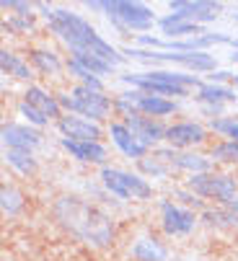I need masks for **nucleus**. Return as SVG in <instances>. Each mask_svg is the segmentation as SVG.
<instances>
[{
    "instance_id": "f257e3e1",
    "label": "nucleus",
    "mask_w": 238,
    "mask_h": 261,
    "mask_svg": "<svg viewBox=\"0 0 238 261\" xmlns=\"http://www.w3.org/2000/svg\"><path fill=\"white\" fill-rule=\"evenodd\" d=\"M39 8H42L50 29L67 44L73 57H78V55L99 57V60H104V62H109L114 67L125 62V57L119 55L109 42H104L86 18H81L78 13H70V11H62V8H50V6H39Z\"/></svg>"
},
{
    "instance_id": "f03ea898",
    "label": "nucleus",
    "mask_w": 238,
    "mask_h": 261,
    "mask_svg": "<svg viewBox=\"0 0 238 261\" xmlns=\"http://www.w3.org/2000/svg\"><path fill=\"white\" fill-rule=\"evenodd\" d=\"M55 217L65 230H70L78 241L88 246L104 248L114 238V222L99 207L86 204L78 197H60L55 202Z\"/></svg>"
},
{
    "instance_id": "7ed1b4c3",
    "label": "nucleus",
    "mask_w": 238,
    "mask_h": 261,
    "mask_svg": "<svg viewBox=\"0 0 238 261\" xmlns=\"http://www.w3.org/2000/svg\"><path fill=\"white\" fill-rule=\"evenodd\" d=\"M93 11H104L109 18H114L122 29L130 31H148L155 23V16L148 6L135 3V0H111V3H88Z\"/></svg>"
},
{
    "instance_id": "20e7f679",
    "label": "nucleus",
    "mask_w": 238,
    "mask_h": 261,
    "mask_svg": "<svg viewBox=\"0 0 238 261\" xmlns=\"http://www.w3.org/2000/svg\"><path fill=\"white\" fill-rule=\"evenodd\" d=\"M62 109H70L73 114H81L83 119H104L111 111V101L104 96V91H93L88 86H75L73 93H62L60 98Z\"/></svg>"
},
{
    "instance_id": "39448f33",
    "label": "nucleus",
    "mask_w": 238,
    "mask_h": 261,
    "mask_svg": "<svg viewBox=\"0 0 238 261\" xmlns=\"http://www.w3.org/2000/svg\"><path fill=\"white\" fill-rule=\"evenodd\" d=\"M125 55L137 57V60H161V62H179L189 70L197 72H207V70H218L212 55L207 52H158V49H137V47H127Z\"/></svg>"
},
{
    "instance_id": "423d86ee",
    "label": "nucleus",
    "mask_w": 238,
    "mask_h": 261,
    "mask_svg": "<svg viewBox=\"0 0 238 261\" xmlns=\"http://www.w3.org/2000/svg\"><path fill=\"white\" fill-rule=\"evenodd\" d=\"M101 181L104 186L116 194L119 199H148L153 194L150 184L135 173H127V171H116V168H104L101 171Z\"/></svg>"
},
{
    "instance_id": "0eeeda50",
    "label": "nucleus",
    "mask_w": 238,
    "mask_h": 261,
    "mask_svg": "<svg viewBox=\"0 0 238 261\" xmlns=\"http://www.w3.org/2000/svg\"><path fill=\"white\" fill-rule=\"evenodd\" d=\"M189 189L200 197L230 204L235 199V178H230L225 173H194L189 178Z\"/></svg>"
},
{
    "instance_id": "6e6552de",
    "label": "nucleus",
    "mask_w": 238,
    "mask_h": 261,
    "mask_svg": "<svg viewBox=\"0 0 238 261\" xmlns=\"http://www.w3.org/2000/svg\"><path fill=\"white\" fill-rule=\"evenodd\" d=\"M142 47H150V49H158V52H205L210 44H230L233 39L225 34H205V36H197V39H155V36H148L142 34L137 39Z\"/></svg>"
},
{
    "instance_id": "1a4fd4ad",
    "label": "nucleus",
    "mask_w": 238,
    "mask_h": 261,
    "mask_svg": "<svg viewBox=\"0 0 238 261\" xmlns=\"http://www.w3.org/2000/svg\"><path fill=\"white\" fill-rule=\"evenodd\" d=\"M169 8L171 13L202 26V21L218 18V13L223 11V3H215V0H174Z\"/></svg>"
},
{
    "instance_id": "9d476101",
    "label": "nucleus",
    "mask_w": 238,
    "mask_h": 261,
    "mask_svg": "<svg viewBox=\"0 0 238 261\" xmlns=\"http://www.w3.org/2000/svg\"><path fill=\"white\" fill-rule=\"evenodd\" d=\"M161 225L169 236H186L194 230L197 217H194V212L181 210L174 202H161Z\"/></svg>"
},
{
    "instance_id": "9b49d317",
    "label": "nucleus",
    "mask_w": 238,
    "mask_h": 261,
    "mask_svg": "<svg viewBox=\"0 0 238 261\" xmlns=\"http://www.w3.org/2000/svg\"><path fill=\"white\" fill-rule=\"evenodd\" d=\"M57 127L65 135V140H75V142H99V137H101L99 124H93L91 119H83V117H73V114L60 117Z\"/></svg>"
},
{
    "instance_id": "f8f14e48",
    "label": "nucleus",
    "mask_w": 238,
    "mask_h": 261,
    "mask_svg": "<svg viewBox=\"0 0 238 261\" xmlns=\"http://www.w3.org/2000/svg\"><path fill=\"white\" fill-rule=\"evenodd\" d=\"M3 145H6V150L31 153L34 147L42 145V135L29 127H21V124H3Z\"/></svg>"
},
{
    "instance_id": "ddd939ff",
    "label": "nucleus",
    "mask_w": 238,
    "mask_h": 261,
    "mask_svg": "<svg viewBox=\"0 0 238 261\" xmlns=\"http://www.w3.org/2000/svg\"><path fill=\"white\" fill-rule=\"evenodd\" d=\"M125 127H127V129L132 132V137H135L140 145H145V147L166 137V129H163L161 124L153 122V119H148V117H140V114L125 117Z\"/></svg>"
},
{
    "instance_id": "4468645a",
    "label": "nucleus",
    "mask_w": 238,
    "mask_h": 261,
    "mask_svg": "<svg viewBox=\"0 0 238 261\" xmlns=\"http://www.w3.org/2000/svg\"><path fill=\"white\" fill-rule=\"evenodd\" d=\"M132 106L142 114H150V117H166V114H174L176 111V103L163 98V96H150V93H142V91H132V93H125Z\"/></svg>"
},
{
    "instance_id": "2eb2a0df",
    "label": "nucleus",
    "mask_w": 238,
    "mask_h": 261,
    "mask_svg": "<svg viewBox=\"0 0 238 261\" xmlns=\"http://www.w3.org/2000/svg\"><path fill=\"white\" fill-rule=\"evenodd\" d=\"M155 158H161V161L169 163V166H176V168L192 171V176H194V173H210V161H207L205 155L176 153V150H158Z\"/></svg>"
},
{
    "instance_id": "dca6fc26",
    "label": "nucleus",
    "mask_w": 238,
    "mask_h": 261,
    "mask_svg": "<svg viewBox=\"0 0 238 261\" xmlns=\"http://www.w3.org/2000/svg\"><path fill=\"white\" fill-rule=\"evenodd\" d=\"M207 132L205 127L194 124V122H181V124H174L166 129V140L174 145V147H189V145H200L205 142Z\"/></svg>"
},
{
    "instance_id": "f3484780",
    "label": "nucleus",
    "mask_w": 238,
    "mask_h": 261,
    "mask_svg": "<svg viewBox=\"0 0 238 261\" xmlns=\"http://www.w3.org/2000/svg\"><path fill=\"white\" fill-rule=\"evenodd\" d=\"M145 83H161V86H179V88H200V81L186 72H174V70H150V72H135Z\"/></svg>"
},
{
    "instance_id": "a211bd4d",
    "label": "nucleus",
    "mask_w": 238,
    "mask_h": 261,
    "mask_svg": "<svg viewBox=\"0 0 238 261\" xmlns=\"http://www.w3.org/2000/svg\"><path fill=\"white\" fill-rule=\"evenodd\" d=\"M158 26H161V31H163L166 36H174V42H179V36H189V39L205 36V29H202L200 23H192V21L176 16V13L161 18V21H158Z\"/></svg>"
},
{
    "instance_id": "6ab92c4d",
    "label": "nucleus",
    "mask_w": 238,
    "mask_h": 261,
    "mask_svg": "<svg viewBox=\"0 0 238 261\" xmlns=\"http://www.w3.org/2000/svg\"><path fill=\"white\" fill-rule=\"evenodd\" d=\"M62 147L78 161L86 163H104L106 161V150L101 142H75V140H65L62 137Z\"/></svg>"
},
{
    "instance_id": "aec40b11",
    "label": "nucleus",
    "mask_w": 238,
    "mask_h": 261,
    "mask_svg": "<svg viewBox=\"0 0 238 261\" xmlns=\"http://www.w3.org/2000/svg\"><path fill=\"white\" fill-rule=\"evenodd\" d=\"M109 135H111L114 145H116L119 150H122V153L127 155V158H137V161H140V158H145V150H148V147H145V145H140L125 124H111Z\"/></svg>"
},
{
    "instance_id": "412c9836",
    "label": "nucleus",
    "mask_w": 238,
    "mask_h": 261,
    "mask_svg": "<svg viewBox=\"0 0 238 261\" xmlns=\"http://www.w3.org/2000/svg\"><path fill=\"white\" fill-rule=\"evenodd\" d=\"M26 103H31L36 111H42L47 119L60 117V109H62L60 101H57L55 96H50L44 88H36V86H31V88L26 91Z\"/></svg>"
},
{
    "instance_id": "4be33fe9",
    "label": "nucleus",
    "mask_w": 238,
    "mask_h": 261,
    "mask_svg": "<svg viewBox=\"0 0 238 261\" xmlns=\"http://www.w3.org/2000/svg\"><path fill=\"white\" fill-rule=\"evenodd\" d=\"M132 256L137 261H166V248L150 236H142L132 243Z\"/></svg>"
},
{
    "instance_id": "5701e85b",
    "label": "nucleus",
    "mask_w": 238,
    "mask_h": 261,
    "mask_svg": "<svg viewBox=\"0 0 238 261\" xmlns=\"http://www.w3.org/2000/svg\"><path fill=\"white\" fill-rule=\"evenodd\" d=\"M0 65H3V70L8 72V75H16V78H21V81H29V78H31V67H29L18 55H13V52H8V49L0 52Z\"/></svg>"
},
{
    "instance_id": "b1692460",
    "label": "nucleus",
    "mask_w": 238,
    "mask_h": 261,
    "mask_svg": "<svg viewBox=\"0 0 238 261\" xmlns=\"http://www.w3.org/2000/svg\"><path fill=\"white\" fill-rule=\"evenodd\" d=\"M200 98L207 101L210 106H223L225 101H233V98H235V91H230V88H225V86L207 83V86H200Z\"/></svg>"
},
{
    "instance_id": "393cba45",
    "label": "nucleus",
    "mask_w": 238,
    "mask_h": 261,
    "mask_svg": "<svg viewBox=\"0 0 238 261\" xmlns=\"http://www.w3.org/2000/svg\"><path fill=\"white\" fill-rule=\"evenodd\" d=\"M31 62L44 72V75H57L62 70V62L55 52H47V49H34L31 52Z\"/></svg>"
},
{
    "instance_id": "a878e982",
    "label": "nucleus",
    "mask_w": 238,
    "mask_h": 261,
    "mask_svg": "<svg viewBox=\"0 0 238 261\" xmlns=\"http://www.w3.org/2000/svg\"><path fill=\"white\" fill-rule=\"evenodd\" d=\"M202 220L215 228H238V212L233 210H207Z\"/></svg>"
},
{
    "instance_id": "bb28decb",
    "label": "nucleus",
    "mask_w": 238,
    "mask_h": 261,
    "mask_svg": "<svg viewBox=\"0 0 238 261\" xmlns=\"http://www.w3.org/2000/svg\"><path fill=\"white\" fill-rule=\"evenodd\" d=\"M0 204H3V212L8 217H13L23 210V197H21L18 189H13V186H3V189H0Z\"/></svg>"
},
{
    "instance_id": "cd10ccee",
    "label": "nucleus",
    "mask_w": 238,
    "mask_h": 261,
    "mask_svg": "<svg viewBox=\"0 0 238 261\" xmlns=\"http://www.w3.org/2000/svg\"><path fill=\"white\" fill-rule=\"evenodd\" d=\"M6 163L13 166L18 173H34L36 171V161L26 150H6Z\"/></svg>"
},
{
    "instance_id": "c85d7f7f",
    "label": "nucleus",
    "mask_w": 238,
    "mask_h": 261,
    "mask_svg": "<svg viewBox=\"0 0 238 261\" xmlns=\"http://www.w3.org/2000/svg\"><path fill=\"white\" fill-rule=\"evenodd\" d=\"M78 65H83L86 70H91L93 75L99 78V75H109V72L114 70V65H109V62H104V60H99V57H86V55H78V57H73Z\"/></svg>"
},
{
    "instance_id": "c756f323",
    "label": "nucleus",
    "mask_w": 238,
    "mask_h": 261,
    "mask_svg": "<svg viewBox=\"0 0 238 261\" xmlns=\"http://www.w3.org/2000/svg\"><path fill=\"white\" fill-rule=\"evenodd\" d=\"M212 158L215 161H223V163H238V142L228 140V142H220L212 147Z\"/></svg>"
},
{
    "instance_id": "7c9ffc66",
    "label": "nucleus",
    "mask_w": 238,
    "mask_h": 261,
    "mask_svg": "<svg viewBox=\"0 0 238 261\" xmlns=\"http://www.w3.org/2000/svg\"><path fill=\"white\" fill-rule=\"evenodd\" d=\"M67 70L73 72L75 78H81V81H83V86H88V88H93V91H101V81L93 75L91 70H86L83 65H78L75 60H70V62H67Z\"/></svg>"
},
{
    "instance_id": "2f4dec72",
    "label": "nucleus",
    "mask_w": 238,
    "mask_h": 261,
    "mask_svg": "<svg viewBox=\"0 0 238 261\" xmlns=\"http://www.w3.org/2000/svg\"><path fill=\"white\" fill-rule=\"evenodd\" d=\"M215 132H220V135H225V137H233V142H238V122L235 119H212V124H210Z\"/></svg>"
},
{
    "instance_id": "473e14b6",
    "label": "nucleus",
    "mask_w": 238,
    "mask_h": 261,
    "mask_svg": "<svg viewBox=\"0 0 238 261\" xmlns=\"http://www.w3.org/2000/svg\"><path fill=\"white\" fill-rule=\"evenodd\" d=\"M140 168H142L145 173H153V176H166V173H169V166H166L161 158H155V155L140 158Z\"/></svg>"
},
{
    "instance_id": "72a5a7b5",
    "label": "nucleus",
    "mask_w": 238,
    "mask_h": 261,
    "mask_svg": "<svg viewBox=\"0 0 238 261\" xmlns=\"http://www.w3.org/2000/svg\"><path fill=\"white\" fill-rule=\"evenodd\" d=\"M18 111H21V117H26L34 127H44V124H47V117L42 114V111H36L31 103H26V101L18 106Z\"/></svg>"
},
{
    "instance_id": "f704fd0d",
    "label": "nucleus",
    "mask_w": 238,
    "mask_h": 261,
    "mask_svg": "<svg viewBox=\"0 0 238 261\" xmlns=\"http://www.w3.org/2000/svg\"><path fill=\"white\" fill-rule=\"evenodd\" d=\"M31 26H34V16H31V13H29V16H13L11 21L3 23L6 31H26V29H31Z\"/></svg>"
},
{
    "instance_id": "c9c22d12",
    "label": "nucleus",
    "mask_w": 238,
    "mask_h": 261,
    "mask_svg": "<svg viewBox=\"0 0 238 261\" xmlns=\"http://www.w3.org/2000/svg\"><path fill=\"white\" fill-rule=\"evenodd\" d=\"M6 11H16V16H29V3H18V0H3Z\"/></svg>"
},
{
    "instance_id": "e433bc0d",
    "label": "nucleus",
    "mask_w": 238,
    "mask_h": 261,
    "mask_svg": "<svg viewBox=\"0 0 238 261\" xmlns=\"http://www.w3.org/2000/svg\"><path fill=\"white\" fill-rule=\"evenodd\" d=\"M179 199H184L186 204H194V207H200V199H197V194H186V192H176Z\"/></svg>"
},
{
    "instance_id": "4c0bfd02",
    "label": "nucleus",
    "mask_w": 238,
    "mask_h": 261,
    "mask_svg": "<svg viewBox=\"0 0 238 261\" xmlns=\"http://www.w3.org/2000/svg\"><path fill=\"white\" fill-rule=\"evenodd\" d=\"M225 78H233V72H228V70H215L212 72V83L215 81H225Z\"/></svg>"
},
{
    "instance_id": "58836bf2",
    "label": "nucleus",
    "mask_w": 238,
    "mask_h": 261,
    "mask_svg": "<svg viewBox=\"0 0 238 261\" xmlns=\"http://www.w3.org/2000/svg\"><path fill=\"white\" fill-rule=\"evenodd\" d=\"M228 210H233V212H238V197H235V199H233V202L228 204Z\"/></svg>"
},
{
    "instance_id": "ea45409f",
    "label": "nucleus",
    "mask_w": 238,
    "mask_h": 261,
    "mask_svg": "<svg viewBox=\"0 0 238 261\" xmlns=\"http://www.w3.org/2000/svg\"><path fill=\"white\" fill-rule=\"evenodd\" d=\"M233 83H235V86H238V75H233Z\"/></svg>"
},
{
    "instance_id": "a19ab883",
    "label": "nucleus",
    "mask_w": 238,
    "mask_h": 261,
    "mask_svg": "<svg viewBox=\"0 0 238 261\" xmlns=\"http://www.w3.org/2000/svg\"><path fill=\"white\" fill-rule=\"evenodd\" d=\"M235 21H238V13H235Z\"/></svg>"
}]
</instances>
